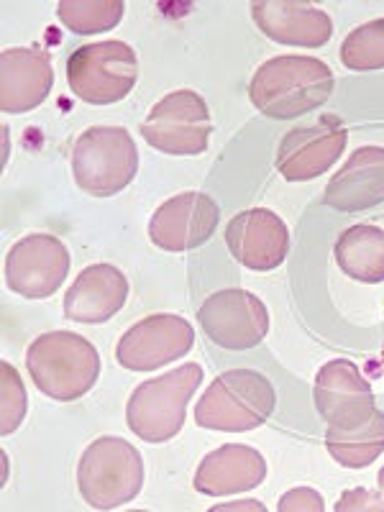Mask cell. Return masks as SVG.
<instances>
[{
    "mask_svg": "<svg viewBox=\"0 0 384 512\" xmlns=\"http://www.w3.org/2000/svg\"><path fill=\"white\" fill-rule=\"evenodd\" d=\"M341 62L354 72L384 67V18H374L351 31L341 44Z\"/></svg>",
    "mask_w": 384,
    "mask_h": 512,
    "instance_id": "cell-24",
    "label": "cell"
},
{
    "mask_svg": "<svg viewBox=\"0 0 384 512\" xmlns=\"http://www.w3.org/2000/svg\"><path fill=\"white\" fill-rule=\"evenodd\" d=\"M323 203L341 213H359L384 203V149L359 146L328 182Z\"/></svg>",
    "mask_w": 384,
    "mask_h": 512,
    "instance_id": "cell-19",
    "label": "cell"
},
{
    "mask_svg": "<svg viewBox=\"0 0 384 512\" xmlns=\"http://www.w3.org/2000/svg\"><path fill=\"white\" fill-rule=\"evenodd\" d=\"M382 361H384V349H382Z\"/></svg>",
    "mask_w": 384,
    "mask_h": 512,
    "instance_id": "cell-29",
    "label": "cell"
},
{
    "mask_svg": "<svg viewBox=\"0 0 384 512\" xmlns=\"http://www.w3.org/2000/svg\"><path fill=\"white\" fill-rule=\"evenodd\" d=\"M315 408L328 428L354 431L372 418L374 392L349 359H333L315 374Z\"/></svg>",
    "mask_w": 384,
    "mask_h": 512,
    "instance_id": "cell-12",
    "label": "cell"
},
{
    "mask_svg": "<svg viewBox=\"0 0 384 512\" xmlns=\"http://www.w3.org/2000/svg\"><path fill=\"white\" fill-rule=\"evenodd\" d=\"M274 387L254 369H231L210 384L198 400L195 420L200 428L226 433L254 431L272 415Z\"/></svg>",
    "mask_w": 384,
    "mask_h": 512,
    "instance_id": "cell-5",
    "label": "cell"
},
{
    "mask_svg": "<svg viewBox=\"0 0 384 512\" xmlns=\"http://www.w3.org/2000/svg\"><path fill=\"white\" fill-rule=\"evenodd\" d=\"M336 262L346 277L377 285L384 282V228L351 226L336 241Z\"/></svg>",
    "mask_w": 384,
    "mask_h": 512,
    "instance_id": "cell-21",
    "label": "cell"
},
{
    "mask_svg": "<svg viewBox=\"0 0 384 512\" xmlns=\"http://www.w3.org/2000/svg\"><path fill=\"white\" fill-rule=\"evenodd\" d=\"M139 172V152L123 126L88 128L72 149L77 187L93 198L118 195Z\"/></svg>",
    "mask_w": 384,
    "mask_h": 512,
    "instance_id": "cell-6",
    "label": "cell"
},
{
    "mask_svg": "<svg viewBox=\"0 0 384 512\" xmlns=\"http://www.w3.org/2000/svg\"><path fill=\"white\" fill-rule=\"evenodd\" d=\"M364 507H367V510H384V502L379 500L377 495H372V492H367V489H351V492H346V495L341 497L336 510H364Z\"/></svg>",
    "mask_w": 384,
    "mask_h": 512,
    "instance_id": "cell-27",
    "label": "cell"
},
{
    "mask_svg": "<svg viewBox=\"0 0 384 512\" xmlns=\"http://www.w3.org/2000/svg\"><path fill=\"white\" fill-rule=\"evenodd\" d=\"M123 6L121 0H62L57 6V16L72 34H100L111 31L121 24Z\"/></svg>",
    "mask_w": 384,
    "mask_h": 512,
    "instance_id": "cell-23",
    "label": "cell"
},
{
    "mask_svg": "<svg viewBox=\"0 0 384 512\" xmlns=\"http://www.w3.org/2000/svg\"><path fill=\"white\" fill-rule=\"evenodd\" d=\"M198 318L210 341L231 351L262 344L269 331L267 305L246 290H221L210 295Z\"/></svg>",
    "mask_w": 384,
    "mask_h": 512,
    "instance_id": "cell-11",
    "label": "cell"
},
{
    "mask_svg": "<svg viewBox=\"0 0 384 512\" xmlns=\"http://www.w3.org/2000/svg\"><path fill=\"white\" fill-rule=\"evenodd\" d=\"M0 377H3L0 379V392H3V408H0L3 425H0V433L11 436L26 415V390L18 372L8 361L0 364Z\"/></svg>",
    "mask_w": 384,
    "mask_h": 512,
    "instance_id": "cell-25",
    "label": "cell"
},
{
    "mask_svg": "<svg viewBox=\"0 0 384 512\" xmlns=\"http://www.w3.org/2000/svg\"><path fill=\"white\" fill-rule=\"evenodd\" d=\"M221 210L203 192H182L154 210L149 239L164 251H190L203 246L216 233Z\"/></svg>",
    "mask_w": 384,
    "mask_h": 512,
    "instance_id": "cell-14",
    "label": "cell"
},
{
    "mask_svg": "<svg viewBox=\"0 0 384 512\" xmlns=\"http://www.w3.org/2000/svg\"><path fill=\"white\" fill-rule=\"evenodd\" d=\"M213 121L208 103L192 90H175L154 105L141 123L149 146L172 157H198L208 149Z\"/></svg>",
    "mask_w": 384,
    "mask_h": 512,
    "instance_id": "cell-8",
    "label": "cell"
},
{
    "mask_svg": "<svg viewBox=\"0 0 384 512\" xmlns=\"http://www.w3.org/2000/svg\"><path fill=\"white\" fill-rule=\"evenodd\" d=\"M287 510H323V497L313 489H292L280 500V512Z\"/></svg>",
    "mask_w": 384,
    "mask_h": 512,
    "instance_id": "cell-26",
    "label": "cell"
},
{
    "mask_svg": "<svg viewBox=\"0 0 384 512\" xmlns=\"http://www.w3.org/2000/svg\"><path fill=\"white\" fill-rule=\"evenodd\" d=\"M267 477V461L251 446H228L210 451L195 472V489L200 495L226 497L254 489Z\"/></svg>",
    "mask_w": 384,
    "mask_h": 512,
    "instance_id": "cell-20",
    "label": "cell"
},
{
    "mask_svg": "<svg viewBox=\"0 0 384 512\" xmlns=\"http://www.w3.org/2000/svg\"><path fill=\"white\" fill-rule=\"evenodd\" d=\"M54 70L41 49H6L0 54V108L3 113H29L52 93Z\"/></svg>",
    "mask_w": 384,
    "mask_h": 512,
    "instance_id": "cell-16",
    "label": "cell"
},
{
    "mask_svg": "<svg viewBox=\"0 0 384 512\" xmlns=\"http://www.w3.org/2000/svg\"><path fill=\"white\" fill-rule=\"evenodd\" d=\"M328 454L346 469H364L384 451V413L374 410L372 418L354 431L328 428L326 433Z\"/></svg>",
    "mask_w": 384,
    "mask_h": 512,
    "instance_id": "cell-22",
    "label": "cell"
},
{
    "mask_svg": "<svg viewBox=\"0 0 384 512\" xmlns=\"http://www.w3.org/2000/svg\"><path fill=\"white\" fill-rule=\"evenodd\" d=\"M70 272V251L57 236L31 233L11 246L6 256V285L16 295L44 300L54 295Z\"/></svg>",
    "mask_w": 384,
    "mask_h": 512,
    "instance_id": "cell-9",
    "label": "cell"
},
{
    "mask_svg": "<svg viewBox=\"0 0 384 512\" xmlns=\"http://www.w3.org/2000/svg\"><path fill=\"white\" fill-rule=\"evenodd\" d=\"M128 280L113 264H93L82 269L64 295V315L75 323L98 326L111 320L126 305Z\"/></svg>",
    "mask_w": 384,
    "mask_h": 512,
    "instance_id": "cell-18",
    "label": "cell"
},
{
    "mask_svg": "<svg viewBox=\"0 0 384 512\" xmlns=\"http://www.w3.org/2000/svg\"><path fill=\"white\" fill-rule=\"evenodd\" d=\"M77 487L82 500L93 510H116L128 505L144 487V459L123 438H98L82 454Z\"/></svg>",
    "mask_w": 384,
    "mask_h": 512,
    "instance_id": "cell-3",
    "label": "cell"
},
{
    "mask_svg": "<svg viewBox=\"0 0 384 512\" xmlns=\"http://www.w3.org/2000/svg\"><path fill=\"white\" fill-rule=\"evenodd\" d=\"M379 489L384 492V466H382V472H379Z\"/></svg>",
    "mask_w": 384,
    "mask_h": 512,
    "instance_id": "cell-28",
    "label": "cell"
},
{
    "mask_svg": "<svg viewBox=\"0 0 384 512\" xmlns=\"http://www.w3.org/2000/svg\"><path fill=\"white\" fill-rule=\"evenodd\" d=\"M346 141L349 131L336 116H323L313 126L292 128L277 152V169L287 182L315 180L344 154Z\"/></svg>",
    "mask_w": 384,
    "mask_h": 512,
    "instance_id": "cell-13",
    "label": "cell"
},
{
    "mask_svg": "<svg viewBox=\"0 0 384 512\" xmlns=\"http://www.w3.org/2000/svg\"><path fill=\"white\" fill-rule=\"evenodd\" d=\"M226 244L239 264L256 272H269L287 259L290 231L272 210L251 208L231 218L226 226Z\"/></svg>",
    "mask_w": 384,
    "mask_h": 512,
    "instance_id": "cell-15",
    "label": "cell"
},
{
    "mask_svg": "<svg viewBox=\"0 0 384 512\" xmlns=\"http://www.w3.org/2000/svg\"><path fill=\"white\" fill-rule=\"evenodd\" d=\"M139 80V59L128 44L116 39L77 47L67 59V82L80 100L111 105L126 98Z\"/></svg>",
    "mask_w": 384,
    "mask_h": 512,
    "instance_id": "cell-7",
    "label": "cell"
},
{
    "mask_svg": "<svg viewBox=\"0 0 384 512\" xmlns=\"http://www.w3.org/2000/svg\"><path fill=\"white\" fill-rule=\"evenodd\" d=\"M333 93V72L315 57H274L254 72L249 98L256 111L277 121L313 113Z\"/></svg>",
    "mask_w": 384,
    "mask_h": 512,
    "instance_id": "cell-1",
    "label": "cell"
},
{
    "mask_svg": "<svg viewBox=\"0 0 384 512\" xmlns=\"http://www.w3.org/2000/svg\"><path fill=\"white\" fill-rule=\"evenodd\" d=\"M195 344V331L185 318L172 313L149 315L128 328L116 346V359L131 372H152L180 359Z\"/></svg>",
    "mask_w": 384,
    "mask_h": 512,
    "instance_id": "cell-10",
    "label": "cell"
},
{
    "mask_svg": "<svg viewBox=\"0 0 384 512\" xmlns=\"http://www.w3.org/2000/svg\"><path fill=\"white\" fill-rule=\"evenodd\" d=\"M26 369L44 395L72 402L88 395L98 382L100 354L88 338L72 331H52L29 346Z\"/></svg>",
    "mask_w": 384,
    "mask_h": 512,
    "instance_id": "cell-2",
    "label": "cell"
},
{
    "mask_svg": "<svg viewBox=\"0 0 384 512\" xmlns=\"http://www.w3.org/2000/svg\"><path fill=\"white\" fill-rule=\"evenodd\" d=\"M203 382L198 364H182L180 369L146 379L139 384L126 405V420L131 433L146 443H164L182 431L187 402Z\"/></svg>",
    "mask_w": 384,
    "mask_h": 512,
    "instance_id": "cell-4",
    "label": "cell"
},
{
    "mask_svg": "<svg viewBox=\"0 0 384 512\" xmlns=\"http://www.w3.org/2000/svg\"><path fill=\"white\" fill-rule=\"evenodd\" d=\"M251 16L264 36L287 47H323L333 36V21L326 11L290 0H256Z\"/></svg>",
    "mask_w": 384,
    "mask_h": 512,
    "instance_id": "cell-17",
    "label": "cell"
}]
</instances>
